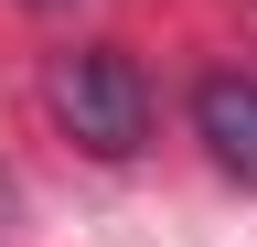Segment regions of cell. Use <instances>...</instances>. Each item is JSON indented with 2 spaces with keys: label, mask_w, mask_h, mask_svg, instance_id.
Returning a JSON list of instances; mask_svg holds the SVG:
<instances>
[{
  "label": "cell",
  "mask_w": 257,
  "mask_h": 247,
  "mask_svg": "<svg viewBox=\"0 0 257 247\" xmlns=\"http://www.w3.org/2000/svg\"><path fill=\"white\" fill-rule=\"evenodd\" d=\"M43 108L64 118V140H75V150H96V161H128V150L150 140V86H140V65H128L118 43H75V54H54Z\"/></svg>",
  "instance_id": "1"
},
{
  "label": "cell",
  "mask_w": 257,
  "mask_h": 247,
  "mask_svg": "<svg viewBox=\"0 0 257 247\" xmlns=\"http://www.w3.org/2000/svg\"><path fill=\"white\" fill-rule=\"evenodd\" d=\"M193 129H204V150L225 172L257 183V75H204L193 86Z\"/></svg>",
  "instance_id": "2"
},
{
  "label": "cell",
  "mask_w": 257,
  "mask_h": 247,
  "mask_svg": "<svg viewBox=\"0 0 257 247\" xmlns=\"http://www.w3.org/2000/svg\"><path fill=\"white\" fill-rule=\"evenodd\" d=\"M11 204H22V183H11V161H0V226H11Z\"/></svg>",
  "instance_id": "3"
}]
</instances>
